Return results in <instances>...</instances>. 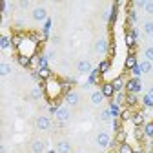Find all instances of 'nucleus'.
I'll return each mask as SVG.
<instances>
[{
  "label": "nucleus",
  "mask_w": 153,
  "mask_h": 153,
  "mask_svg": "<svg viewBox=\"0 0 153 153\" xmlns=\"http://www.w3.org/2000/svg\"><path fill=\"white\" fill-rule=\"evenodd\" d=\"M55 117H56V126H64L69 119H71V111H69V106H60L59 109H56L55 113Z\"/></svg>",
  "instance_id": "1"
},
{
  "label": "nucleus",
  "mask_w": 153,
  "mask_h": 153,
  "mask_svg": "<svg viewBox=\"0 0 153 153\" xmlns=\"http://www.w3.org/2000/svg\"><path fill=\"white\" fill-rule=\"evenodd\" d=\"M122 86H124V80H122V79H115V80H113L115 93H117V91H120V89H122Z\"/></svg>",
  "instance_id": "25"
},
{
  "label": "nucleus",
  "mask_w": 153,
  "mask_h": 153,
  "mask_svg": "<svg viewBox=\"0 0 153 153\" xmlns=\"http://www.w3.org/2000/svg\"><path fill=\"white\" fill-rule=\"evenodd\" d=\"M31 16L35 18V20H48V9L42 7V6H36L31 11Z\"/></svg>",
  "instance_id": "4"
},
{
  "label": "nucleus",
  "mask_w": 153,
  "mask_h": 153,
  "mask_svg": "<svg viewBox=\"0 0 153 153\" xmlns=\"http://www.w3.org/2000/svg\"><path fill=\"white\" fill-rule=\"evenodd\" d=\"M135 135H137V139H139V140H140V139H142V137H144V131H142V129H140V128H137V129H135Z\"/></svg>",
  "instance_id": "36"
},
{
  "label": "nucleus",
  "mask_w": 153,
  "mask_h": 153,
  "mask_svg": "<svg viewBox=\"0 0 153 153\" xmlns=\"http://www.w3.org/2000/svg\"><path fill=\"white\" fill-rule=\"evenodd\" d=\"M124 66H126V69H133V68L139 66V62H137V59H135V55H133V51H129V55L126 56Z\"/></svg>",
  "instance_id": "11"
},
{
  "label": "nucleus",
  "mask_w": 153,
  "mask_h": 153,
  "mask_svg": "<svg viewBox=\"0 0 153 153\" xmlns=\"http://www.w3.org/2000/svg\"><path fill=\"white\" fill-rule=\"evenodd\" d=\"M38 76H40V79H49V76H51L49 68H40V69H38Z\"/></svg>",
  "instance_id": "21"
},
{
  "label": "nucleus",
  "mask_w": 153,
  "mask_h": 153,
  "mask_svg": "<svg viewBox=\"0 0 153 153\" xmlns=\"http://www.w3.org/2000/svg\"><path fill=\"white\" fill-rule=\"evenodd\" d=\"M11 40H13V46H15V48H20V46H22V36H20V35L11 36Z\"/></svg>",
  "instance_id": "29"
},
{
  "label": "nucleus",
  "mask_w": 153,
  "mask_h": 153,
  "mask_svg": "<svg viewBox=\"0 0 153 153\" xmlns=\"http://www.w3.org/2000/svg\"><path fill=\"white\" fill-rule=\"evenodd\" d=\"M60 89H62V86H59V84H56V82H49L48 86H46V93H48V97L49 99H55V97H59V95H60Z\"/></svg>",
  "instance_id": "5"
},
{
  "label": "nucleus",
  "mask_w": 153,
  "mask_h": 153,
  "mask_svg": "<svg viewBox=\"0 0 153 153\" xmlns=\"http://www.w3.org/2000/svg\"><path fill=\"white\" fill-rule=\"evenodd\" d=\"M142 122H144V115H142V113H137L135 117H133V124H135V126H140Z\"/></svg>",
  "instance_id": "27"
},
{
  "label": "nucleus",
  "mask_w": 153,
  "mask_h": 153,
  "mask_svg": "<svg viewBox=\"0 0 153 153\" xmlns=\"http://www.w3.org/2000/svg\"><path fill=\"white\" fill-rule=\"evenodd\" d=\"M49 153H55V151H49Z\"/></svg>",
  "instance_id": "42"
},
{
  "label": "nucleus",
  "mask_w": 153,
  "mask_h": 153,
  "mask_svg": "<svg viewBox=\"0 0 153 153\" xmlns=\"http://www.w3.org/2000/svg\"><path fill=\"white\" fill-rule=\"evenodd\" d=\"M95 49H97V53H108V42H106V38H99L97 44H95Z\"/></svg>",
  "instance_id": "14"
},
{
  "label": "nucleus",
  "mask_w": 153,
  "mask_h": 153,
  "mask_svg": "<svg viewBox=\"0 0 153 153\" xmlns=\"http://www.w3.org/2000/svg\"><path fill=\"white\" fill-rule=\"evenodd\" d=\"M119 153H133V149H131V146L122 142V144H119Z\"/></svg>",
  "instance_id": "24"
},
{
  "label": "nucleus",
  "mask_w": 153,
  "mask_h": 153,
  "mask_svg": "<svg viewBox=\"0 0 153 153\" xmlns=\"http://www.w3.org/2000/svg\"><path fill=\"white\" fill-rule=\"evenodd\" d=\"M104 95H102V91H93L91 93V97H89V100H91V104L93 106H100L102 102H104Z\"/></svg>",
  "instance_id": "9"
},
{
  "label": "nucleus",
  "mask_w": 153,
  "mask_h": 153,
  "mask_svg": "<svg viewBox=\"0 0 153 153\" xmlns=\"http://www.w3.org/2000/svg\"><path fill=\"white\" fill-rule=\"evenodd\" d=\"M11 44H13V40H11L9 36H6V35L0 36V49H2V51L9 49V48H11Z\"/></svg>",
  "instance_id": "15"
},
{
  "label": "nucleus",
  "mask_w": 153,
  "mask_h": 153,
  "mask_svg": "<svg viewBox=\"0 0 153 153\" xmlns=\"http://www.w3.org/2000/svg\"><path fill=\"white\" fill-rule=\"evenodd\" d=\"M27 6H29L27 0H22V2H18V7H20V9H24V7H27Z\"/></svg>",
  "instance_id": "37"
},
{
  "label": "nucleus",
  "mask_w": 153,
  "mask_h": 153,
  "mask_svg": "<svg viewBox=\"0 0 153 153\" xmlns=\"http://www.w3.org/2000/svg\"><path fill=\"white\" fill-rule=\"evenodd\" d=\"M76 71H79L80 75L91 73V62L89 60H79V64H76Z\"/></svg>",
  "instance_id": "8"
},
{
  "label": "nucleus",
  "mask_w": 153,
  "mask_h": 153,
  "mask_svg": "<svg viewBox=\"0 0 153 153\" xmlns=\"http://www.w3.org/2000/svg\"><path fill=\"white\" fill-rule=\"evenodd\" d=\"M131 71H133V75H135V76H139V75H140V69H139V66H137V68H133Z\"/></svg>",
  "instance_id": "39"
},
{
  "label": "nucleus",
  "mask_w": 153,
  "mask_h": 153,
  "mask_svg": "<svg viewBox=\"0 0 153 153\" xmlns=\"http://www.w3.org/2000/svg\"><path fill=\"white\" fill-rule=\"evenodd\" d=\"M31 99H35V100L42 99V91L38 89V88H33V91H31Z\"/></svg>",
  "instance_id": "30"
},
{
  "label": "nucleus",
  "mask_w": 153,
  "mask_h": 153,
  "mask_svg": "<svg viewBox=\"0 0 153 153\" xmlns=\"http://www.w3.org/2000/svg\"><path fill=\"white\" fill-rule=\"evenodd\" d=\"M126 44H128L129 48L135 46V36H133V33H128V35H126Z\"/></svg>",
  "instance_id": "31"
},
{
  "label": "nucleus",
  "mask_w": 153,
  "mask_h": 153,
  "mask_svg": "<svg viewBox=\"0 0 153 153\" xmlns=\"http://www.w3.org/2000/svg\"><path fill=\"white\" fill-rule=\"evenodd\" d=\"M113 97H115V100H113V104H117V106H119V104H122V102L126 100V97H124V93H122V91H117V93H115V95H113Z\"/></svg>",
  "instance_id": "19"
},
{
  "label": "nucleus",
  "mask_w": 153,
  "mask_h": 153,
  "mask_svg": "<svg viewBox=\"0 0 153 153\" xmlns=\"http://www.w3.org/2000/svg\"><path fill=\"white\" fill-rule=\"evenodd\" d=\"M102 95H104V97L108 99V97H113V95H115V88H113V84L111 82H106L104 86H102Z\"/></svg>",
  "instance_id": "12"
},
{
  "label": "nucleus",
  "mask_w": 153,
  "mask_h": 153,
  "mask_svg": "<svg viewBox=\"0 0 153 153\" xmlns=\"http://www.w3.org/2000/svg\"><path fill=\"white\" fill-rule=\"evenodd\" d=\"M151 153H153V151H151Z\"/></svg>",
  "instance_id": "43"
},
{
  "label": "nucleus",
  "mask_w": 153,
  "mask_h": 153,
  "mask_svg": "<svg viewBox=\"0 0 153 153\" xmlns=\"http://www.w3.org/2000/svg\"><path fill=\"white\" fill-rule=\"evenodd\" d=\"M2 69H0V73H2V76H6L7 73H11V66L7 64V62H2V66H0Z\"/></svg>",
  "instance_id": "28"
},
{
  "label": "nucleus",
  "mask_w": 153,
  "mask_h": 153,
  "mask_svg": "<svg viewBox=\"0 0 153 153\" xmlns=\"http://www.w3.org/2000/svg\"><path fill=\"white\" fill-rule=\"evenodd\" d=\"M120 117H122L124 120H128V119H129V113H128V111H122V113H120Z\"/></svg>",
  "instance_id": "38"
},
{
  "label": "nucleus",
  "mask_w": 153,
  "mask_h": 153,
  "mask_svg": "<svg viewBox=\"0 0 153 153\" xmlns=\"http://www.w3.org/2000/svg\"><path fill=\"white\" fill-rule=\"evenodd\" d=\"M56 153H71V142L68 139L56 140Z\"/></svg>",
  "instance_id": "6"
},
{
  "label": "nucleus",
  "mask_w": 153,
  "mask_h": 153,
  "mask_svg": "<svg viewBox=\"0 0 153 153\" xmlns=\"http://www.w3.org/2000/svg\"><path fill=\"white\" fill-rule=\"evenodd\" d=\"M148 99H149V100H153V88H149V89H148Z\"/></svg>",
  "instance_id": "40"
},
{
  "label": "nucleus",
  "mask_w": 153,
  "mask_h": 153,
  "mask_svg": "<svg viewBox=\"0 0 153 153\" xmlns=\"http://www.w3.org/2000/svg\"><path fill=\"white\" fill-rule=\"evenodd\" d=\"M144 56H146V60H148V62H151V64H153V46L146 48V51H144Z\"/></svg>",
  "instance_id": "23"
},
{
  "label": "nucleus",
  "mask_w": 153,
  "mask_h": 153,
  "mask_svg": "<svg viewBox=\"0 0 153 153\" xmlns=\"http://www.w3.org/2000/svg\"><path fill=\"white\" fill-rule=\"evenodd\" d=\"M31 149H33V153H44V142L40 139H35L31 142Z\"/></svg>",
  "instance_id": "13"
},
{
  "label": "nucleus",
  "mask_w": 153,
  "mask_h": 153,
  "mask_svg": "<svg viewBox=\"0 0 153 153\" xmlns=\"http://www.w3.org/2000/svg\"><path fill=\"white\" fill-rule=\"evenodd\" d=\"M144 9L148 15H153V2H144Z\"/></svg>",
  "instance_id": "33"
},
{
  "label": "nucleus",
  "mask_w": 153,
  "mask_h": 153,
  "mask_svg": "<svg viewBox=\"0 0 153 153\" xmlns=\"http://www.w3.org/2000/svg\"><path fill=\"white\" fill-rule=\"evenodd\" d=\"M64 104L66 106H79L80 104V95L79 93H75V91H68V95L64 97Z\"/></svg>",
  "instance_id": "3"
},
{
  "label": "nucleus",
  "mask_w": 153,
  "mask_h": 153,
  "mask_svg": "<svg viewBox=\"0 0 153 153\" xmlns=\"http://www.w3.org/2000/svg\"><path fill=\"white\" fill-rule=\"evenodd\" d=\"M97 146L99 148H102V149H108L109 148V144H111V137H109V133L108 131H100V133H97Z\"/></svg>",
  "instance_id": "2"
},
{
  "label": "nucleus",
  "mask_w": 153,
  "mask_h": 153,
  "mask_svg": "<svg viewBox=\"0 0 153 153\" xmlns=\"http://www.w3.org/2000/svg\"><path fill=\"white\" fill-rule=\"evenodd\" d=\"M133 153H142V151H139V149H137V151H133Z\"/></svg>",
  "instance_id": "41"
},
{
  "label": "nucleus",
  "mask_w": 153,
  "mask_h": 153,
  "mask_svg": "<svg viewBox=\"0 0 153 153\" xmlns=\"http://www.w3.org/2000/svg\"><path fill=\"white\" fill-rule=\"evenodd\" d=\"M144 33L146 35H153V20H146L144 22Z\"/></svg>",
  "instance_id": "22"
},
{
  "label": "nucleus",
  "mask_w": 153,
  "mask_h": 153,
  "mask_svg": "<svg viewBox=\"0 0 153 153\" xmlns=\"http://www.w3.org/2000/svg\"><path fill=\"white\" fill-rule=\"evenodd\" d=\"M137 102H139V99H137L135 93H128V95H126V104H128V106H135Z\"/></svg>",
  "instance_id": "17"
},
{
  "label": "nucleus",
  "mask_w": 153,
  "mask_h": 153,
  "mask_svg": "<svg viewBox=\"0 0 153 153\" xmlns=\"http://www.w3.org/2000/svg\"><path fill=\"white\" fill-rule=\"evenodd\" d=\"M139 69H140V73H151V71H153V64L148 62V60H142V62L139 64Z\"/></svg>",
  "instance_id": "16"
},
{
  "label": "nucleus",
  "mask_w": 153,
  "mask_h": 153,
  "mask_svg": "<svg viewBox=\"0 0 153 153\" xmlns=\"http://www.w3.org/2000/svg\"><path fill=\"white\" fill-rule=\"evenodd\" d=\"M109 109H111V113H113V117H117V115H119V108H117V104H111Z\"/></svg>",
  "instance_id": "35"
},
{
  "label": "nucleus",
  "mask_w": 153,
  "mask_h": 153,
  "mask_svg": "<svg viewBox=\"0 0 153 153\" xmlns=\"http://www.w3.org/2000/svg\"><path fill=\"white\" fill-rule=\"evenodd\" d=\"M108 69H109V62L108 60H102L100 62V73H106Z\"/></svg>",
  "instance_id": "34"
},
{
  "label": "nucleus",
  "mask_w": 153,
  "mask_h": 153,
  "mask_svg": "<svg viewBox=\"0 0 153 153\" xmlns=\"http://www.w3.org/2000/svg\"><path fill=\"white\" fill-rule=\"evenodd\" d=\"M100 119H102V120H111V119H113V113H111V109H109V108L102 109V113H100Z\"/></svg>",
  "instance_id": "20"
},
{
  "label": "nucleus",
  "mask_w": 153,
  "mask_h": 153,
  "mask_svg": "<svg viewBox=\"0 0 153 153\" xmlns=\"http://www.w3.org/2000/svg\"><path fill=\"white\" fill-rule=\"evenodd\" d=\"M35 126L38 128V129H42V131H48L53 124H51V120H49V117H38L36 120H35Z\"/></svg>",
  "instance_id": "7"
},
{
  "label": "nucleus",
  "mask_w": 153,
  "mask_h": 153,
  "mask_svg": "<svg viewBox=\"0 0 153 153\" xmlns=\"http://www.w3.org/2000/svg\"><path fill=\"white\" fill-rule=\"evenodd\" d=\"M144 135L153 137V122H148V124L144 126Z\"/></svg>",
  "instance_id": "26"
},
{
  "label": "nucleus",
  "mask_w": 153,
  "mask_h": 153,
  "mask_svg": "<svg viewBox=\"0 0 153 153\" xmlns=\"http://www.w3.org/2000/svg\"><path fill=\"white\" fill-rule=\"evenodd\" d=\"M124 139H126V133L122 131V129H117V135H115V140H119L120 144L124 142Z\"/></svg>",
  "instance_id": "32"
},
{
  "label": "nucleus",
  "mask_w": 153,
  "mask_h": 153,
  "mask_svg": "<svg viewBox=\"0 0 153 153\" xmlns=\"http://www.w3.org/2000/svg\"><path fill=\"white\" fill-rule=\"evenodd\" d=\"M126 88H128V91H129V93H135V91H140L142 84H140L137 79H131V80H128V82H126Z\"/></svg>",
  "instance_id": "10"
},
{
  "label": "nucleus",
  "mask_w": 153,
  "mask_h": 153,
  "mask_svg": "<svg viewBox=\"0 0 153 153\" xmlns=\"http://www.w3.org/2000/svg\"><path fill=\"white\" fill-rule=\"evenodd\" d=\"M18 64L24 66V68H29L31 66V59H29L27 55H20V56H18Z\"/></svg>",
  "instance_id": "18"
}]
</instances>
